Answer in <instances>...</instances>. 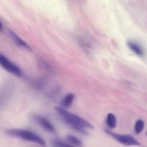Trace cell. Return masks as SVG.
I'll return each instance as SVG.
<instances>
[{
	"instance_id": "obj_2",
	"label": "cell",
	"mask_w": 147,
	"mask_h": 147,
	"mask_svg": "<svg viewBox=\"0 0 147 147\" xmlns=\"http://www.w3.org/2000/svg\"><path fill=\"white\" fill-rule=\"evenodd\" d=\"M6 134L9 136H12V137L19 138V139H23V140L27 141V142H34V143L41 145V146H45L46 145L45 142L42 138L40 137L39 135L36 134L34 132L26 130V129H8V130L6 131Z\"/></svg>"
},
{
	"instance_id": "obj_13",
	"label": "cell",
	"mask_w": 147,
	"mask_h": 147,
	"mask_svg": "<svg viewBox=\"0 0 147 147\" xmlns=\"http://www.w3.org/2000/svg\"><path fill=\"white\" fill-rule=\"evenodd\" d=\"M2 29H3L2 23H1V22L0 21V31H1V30H2Z\"/></svg>"
},
{
	"instance_id": "obj_8",
	"label": "cell",
	"mask_w": 147,
	"mask_h": 147,
	"mask_svg": "<svg viewBox=\"0 0 147 147\" xmlns=\"http://www.w3.org/2000/svg\"><path fill=\"white\" fill-rule=\"evenodd\" d=\"M75 99V95L73 93H67V95L64 96L60 102V107L63 109H67L70 107L71 104L73 103V100Z\"/></svg>"
},
{
	"instance_id": "obj_14",
	"label": "cell",
	"mask_w": 147,
	"mask_h": 147,
	"mask_svg": "<svg viewBox=\"0 0 147 147\" xmlns=\"http://www.w3.org/2000/svg\"><path fill=\"white\" fill-rule=\"evenodd\" d=\"M146 134H147V131H146Z\"/></svg>"
},
{
	"instance_id": "obj_11",
	"label": "cell",
	"mask_w": 147,
	"mask_h": 147,
	"mask_svg": "<svg viewBox=\"0 0 147 147\" xmlns=\"http://www.w3.org/2000/svg\"><path fill=\"white\" fill-rule=\"evenodd\" d=\"M144 128V122L142 120H138L134 126V130L136 134H140Z\"/></svg>"
},
{
	"instance_id": "obj_4",
	"label": "cell",
	"mask_w": 147,
	"mask_h": 147,
	"mask_svg": "<svg viewBox=\"0 0 147 147\" xmlns=\"http://www.w3.org/2000/svg\"><path fill=\"white\" fill-rule=\"evenodd\" d=\"M0 65L4 70L17 77H20L22 76V71L20 67L1 55H0Z\"/></svg>"
},
{
	"instance_id": "obj_12",
	"label": "cell",
	"mask_w": 147,
	"mask_h": 147,
	"mask_svg": "<svg viewBox=\"0 0 147 147\" xmlns=\"http://www.w3.org/2000/svg\"><path fill=\"white\" fill-rule=\"evenodd\" d=\"M53 144L55 147H76L73 146V145L65 143L64 142H62V141L57 140V139L53 141Z\"/></svg>"
},
{
	"instance_id": "obj_6",
	"label": "cell",
	"mask_w": 147,
	"mask_h": 147,
	"mask_svg": "<svg viewBox=\"0 0 147 147\" xmlns=\"http://www.w3.org/2000/svg\"><path fill=\"white\" fill-rule=\"evenodd\" d=\"M9 34L11 37V38L12 39V40L14 41V42L17 45V46H20L21 47H24V48L27 49H30V47L29 46V45L27 42L24 41L22 39L20 38L18 35H17L16 33H14V32H12L11 30H8Z\"/></svg>"
},
{
	"instance_id": "obj_9",
	"label": "cell",
	"mask_w": 147,
	"mask_h": 147,
	"mask_svg": "<svg viewBox=\"0 0 147 147\" xmlns=\"http://www.w3.org/2000/svg\"><path fill=\"white\" fill-rule=\"evenodd\" d=\"M106 124L110 129H113L117 125V121H116V116L113 113H109L106 117Z\"/></svg>"
},
{
	"instance_id": "obj_3",
	"label": "cell",
	"mask_w": 147,
	"mask_h": 147,
	"mask_svg": "<svg viewBox=\"0 0 147 147\" xmlns=\"http://www.w3.org/2000/svg\"><path fill=\"white\" fill-rule=\"evenodd\" d=\"M106 133L109 134L118 142L125 146H139L140 145V143L131 135L119 134L113 133L111 131H106Z\"/></svg>"
},
{
	"instance_id": "obj_7",
	"label": "cell",
	"mask_w": 147,
	"mask_h": 147,
	"mask_svg": "<svg viewBox=\"0 0 147 147\" xmlns=\"http://www.w3.org/2000/svg\"><path fill=\"white\" fill-rule=\"evenodd\" d=\"M127 45L137 55L140 56V57H143L144 55V51L143 48L138 43L133 41H129L127 42Z\"/></svg>"
},
{
	"instance_id": "obj_5",
	"label": "cell",
	"mask_w": 147,
	"mask_h": 147,
	"mask_svg": "<svg viewBox=\"0 0 147 147\" xmlns=\"http://www.w3.org/2000/svg\"><path fill=\"white\" fill-rule=\"evenodd\" d=\"M34 119L35 120V121H37V123L44 130L47 131L48 132H55V129L53 125L50 123L48 121V119H46L45 117L42 116H34Z\"/></svg>"
},
{
	"instance_id": "obj_10",
	"label": "cell",
	"mask_w": 147,
	"mask_h": 147,
	"mask_svg": "<svg viewBox=\"0 0 147 147\" xmlns=\"http://www.w3.org/2000/svg\"><path fill=\"white\" fill-rule=\"evenodd\" d=\"M66 140L67 141V142L70 143L71 144L74 145V146H81L82 142L79 139H78L76 136H73V135H69L66 138Z\"/></svg>"
},
{
	"instance_id": "obj_1",
	"label": "cell",
	"mask_w": 147,
	"mask_h": 147,
	"mask_svg": "<svg viewBox=\"0 0 147 147\" xmlns=\"http://www.w3.org/2000/svg\"><path fill=\"white\" fill-rule=\"evenodd\" d=\"M55 110L66 123L77 130L83 131L85 129H93V126L88 121L85 120L84 119L74 113H70L65 109L61 107H56Z\"/></svg>"
}]
</instances>
